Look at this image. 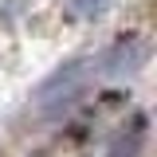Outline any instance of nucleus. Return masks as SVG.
Wrapping results in <instances>:
<instances>
[{"label":"nucleus","instance_id":"nucleus-1","mask_svg":"<svg viewBox=\"0 0 157 157\" xmlns=\"http://www.w3.org/2000/svg\"><path fill=\"white\" fill-rule=\"evenodd\" d=\"M86 59H75V63H67V67H59L51 78H43L36 90V110L47 118L63 114L78 94H82V86H86Z\"/></svg>","mask_w":157,"mask_h":157},{"label":"nucleus","instance_id":"nucleus-2","mask_svg":"<svg viewBox=\"0 0 157 157\" xmlns=\"http://www.w3.org/2000/svg\"><path fill=\"white\" fill-rule=\"evenodd\" d=\"M145 63H149V43L141 36H122L98 59V71H102V78H134Z\"/></svg>","mask_w":157,"mask_h":157},{"label":"nucleus","instance_id":"nucleus-3","mask_svg":"<svg viewBox=\"0 0 157 157\" xmlns=\"http://www.w3.org/2000/svg\"><path fill=\"white\" fill-rule=\"evenodd\" d=\"M114 4L118 0H71V12H75L78 20H102Z\"/></svg>","mask_w":157,"mask_h":157},{"label":"nucleus","instance_id":"nucleus-4","mask_svg":"<svg viewBox=\"0 0 157 157\" xmlns=\"http://www.w3.org/2000/svg\"><path fill=\"white\" fill-rule=\"evenodd\" d=\"M134 149H137V145H130V149H122V145H118V149H114L110 157H134Z\"/></svg>","mask_w":157,"mask_h":157}]
</instances>
